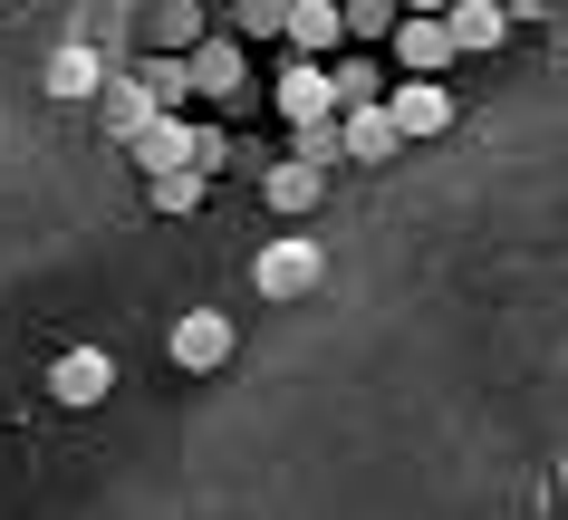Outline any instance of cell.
I'll list each match as a JSON object with an SVG mask.
<instances>
[{"label":"cell","mask_w":568,"mask_h":520,"mask_svg":"<svg viewBox=\"0 0 568 520\" xmlns=\"http://www.w3.org/2000/svg\"><path fill=\"white\" fill-rule=\"evenodd\" d=\"M376 106H386L395 145H415V135H444V125H453V88H444V78H405V88H386Z\"/></svg>","instance_id":"7a4b0ae2"},{"label":"cell","mask_w":568,"mask_h":520,"mask_svg":"<svg viewBox=\"0 0 568 520\" xmlns=\"http://www.w3.org/2000/svg\"><path fill=\"white\" fill-rule=\"evenodd\" d=\"M261 193H270V213H318V193H328V174H300V164H270L261 174Z\"/></svg>","instance_id":"4fadbf2b"},{"label":"cell","mask_w":568,"mask_h":520,"mask_svg":"<svg viewBox=\"0 0 568 520\" xmlns=\"http://www.w3.org/2000/svg\"><path fill=\"white\" fill-rule=\"evenodd\" d=\"M386 39H395V59L415 68V78H434V68L453 59V39H444V20H395Z\"/></svg>","instance_id":"7c38bea8"},{"label":"cell","mask_w":568,"mask_h":520,"mask_svg":"<svg viewBox=\"0 0 568 520\" xmlns=\"http://www.w3.org/2000/svg\"><path fill=\"white\" fill-rule=\"evenodd\" d=\"M106 88V59H97V49H78V39H68L59 59H49V96H97Z\"/></svg>","instance_id":"5bb4252c"},{"label":"cell","mask_w":568,"mask_h":520,"mask_svg":"<svg viewBox=\"0 0 568 520\" xmlns=\"http://www.w3.org/2000/svg\"><path fill=\"white\" fill-rule=\"evenodd\" d=\"M125 145H135V164H145V184L154 174H193V125L183 116H145Z\"/></svg>","instance_id":"5b68a950"},{"label":"cell","mask_w":568,"mask_h":520,"mask_svg":"<svg viewBox=\"0 0 568 520\" xmlns=\"http://www.w3.org/2000/svg\"><path fill=\"white\" fill-rule=\"evenodd\" d=\"M280 116H290V125H328L337 116L328 68H300V59H290V78H280Z\"/></svg>","instance_id":"ba28073f"},{"label":"cell","mask_w":568,"mask_h":520,"mask_svg":"<svg viewBox=\"0 0 568 520\" xmlns=\"http://www.w3.org/2000/svg\"><path fill=\"white\" fill-rule=\"evenodd\" d=\"M183 88L193 96H241V39H203V49L183 59Z\"/></svg>","instance_id":"8992f818"},{"label":"cell","mask_w":568,"mask_h":520,"mask_svg":"<svg viewBox=\"0 0 568 520\" xmlns=\"http://www.w3.org/2000/svg\"><path fill=\"white\" fill-rule=\"evenodd\" d=\"M203 174H154V184H145V203H154V213H203Z\"/></svg>","instance_id":"9a60e30c"},{"label":"cell","mask_w":568,"mask_h":520,"mask_svg":"<svg viewBox=\"0 0 568 520\" xmlns=\"http://www.w3.org/2000/svg\"><path fill=\"white\" fill-rule=\"evenodd\" d=\"M337 154H357V164H386V154H395L386 106H347V116H337Z\"/></svg>","instance_id":"8fae6325"},{"label":"cell","mask_w":568,"mask_h":520,"mask_svg":"<svg viewBox=\"0 0 568 520\" xmlns=\"http://www.w3.org/2000/svg\"><path fill=\"white\" fill-rule=\"evenodd\" d=\"M154 116V106H145V96H135V88H116V96H106V135H135V125H145Z\"/></svg>","instance_id":"e0dca14e"},{"label":"cell","mask_w":568,"mask_h":520,"mask_svg":"<svg viewBox=\"0 0 568 520\" xmlns=\"http://www.w3.org/2000/svg\"><path fill=\"white\" fill-rule=\"evenodd\" d=\"M405 10H386V0H366V10H337V30H357V39H386Z\"/></svg>","instance_id":"2e32d148"},{"label":"cell","mask_w":568,"mask_h":520,"mask_svg":"<svg viewBox=\"0 0 568 520\" xmlns=\"http://www.w3.org/2000/svg\"><path fill=\"white\" fill-rule=\"evenodd\" d=\"M318 271H328V251L308 242V232H280V242L251 261V289H261V299H300V289H318Z\"/></svg>","instance_id":"6da1fadb"},{"label":"cell","mask_w":568,"mask_h":520,"mask_svg":"<svg viewBox=\"0 0 568 520\" xmlns=\"http://www.w3.org/2000/svg\"><path fill=\"white\" fill-rule=\"evenodd\" d=\"M280 30H290V49H300V68L328 59L337 39H347V30H337V0H300V10H280Z\"/></svg>","instance_id":"9c48e42d"},{"label":"cell","mask_w":568,"mask_h":520,"mask_svg":"<svg viewBox=\"0 0 568 520\" xmlns=\"http://www.w3.org/2000/svg\"><path fill=\"white\" fill-rule=\"evenodd\" d=\"M49 396H59L68 415H88V405H106V396H116V357H106V347H68L59 367H49Z\"/></svg>","instance_id":"277c9868"},{"label":"cell","mask_w":568,"mask_h":520,"mask_svg":"<svg viewBox=\"0 0 568 520\" xmlns=\"http://www.w3.org/2000/svg\"><path fill=\"white\" fill-rule=\"evenodd\" d=\"M444 39H453V49H501V39H510V10H501V0H453V10H444Z\"/></svg>","instance_id":"52a82bcc"},{"label":"cell","mask_w":568,"mask_h":520,"mask_svg":"<svg viewBox=\"0 0 568 520\" xmlns=\"http://www.w3.org/2000/svg\"><path fill=\"white\" fill-rule=\"evenodd\" d=\"M232 347H241V328L222 318V308H183V318H174V367H183V376L232 367Z\"/></svg>","instance_id":"3957f363"},{"label":"cell","mask_w":568,"mask_h":520,"mask_svg":"<svg viewBox=\"0 0 568 520\" xmlns=\"http://www.w3.org/2000/svg\"><path fill=\"white\" fill-rule=\"evenodd\" d=\"M145 39H154V59H193L203 49V10L193 0H164V10H145Z\"/></svg>","instance_id":"30bf717a"}]
</instances>
